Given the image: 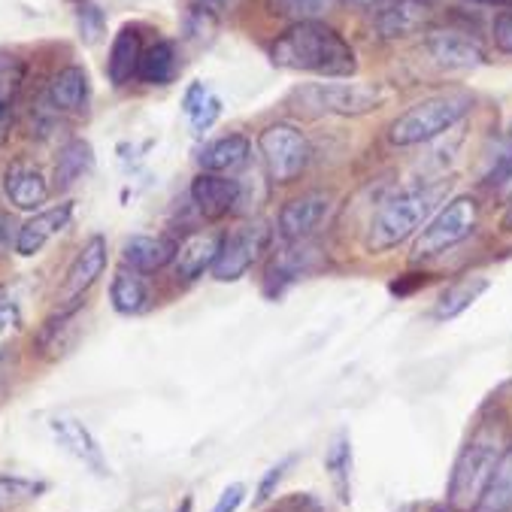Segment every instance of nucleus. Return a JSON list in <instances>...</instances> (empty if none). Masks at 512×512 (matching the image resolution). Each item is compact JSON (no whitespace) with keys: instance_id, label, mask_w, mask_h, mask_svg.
Returning a JSON list of instances; mask_svg holds the SVG:
<instances>
[{"instance_id":"obj_31","label":"nucleus","mask_w":512,"mask_h":512,"mask_svg":"<svg viewBox=\"0 0 512 512\" xmlns=\"http://www.w3.org/2000/svg\"><path fill=\"white\" fill-rule=\"evenodd\" d=\"M182 107H185V113H188V122H191L194 134H207V131L219 122L222 100H219L216 94H210L200 82H191V88L185 91Z\"/></svg>"},{"instance_id":"obj_34","label":"nucleus","mask_w":512,"mask_h":512,"mask_svg":"<svg viewBox=\"0 0 512 512\" xmlns=\"http://www.w3.org/2000/svg\"><path fill=\"white\" fill-rule=\"evenodd\" d=\"M73 7H76V28H79V37L85 46H94L107 37L104 10H100L94 0H73Z\"/></svg>"},{"instance_id":"obj_32","label":"nucleus","mask_w":512,"mask_h":512,"mask_svg":"<svg viewBox=\"0 0 512 512\" xmlns=\"http://www.w3.org/2000/svg\"><path fill=\"white\" fill-rule=\"evenodd\" d=\"M46 491V482L28 476H0V512H13Z\"/></svg>"},{"instance_id":"obj_25","label":"nucleus","mask_w":512,"mask_h":512,"mask_svg":"<svg viewBox=\"0 0 512 512\" xmlns=\"http://www.w3.org/2000/svg\"><path fill=\"white\" fill-rule=\"evenodd\" d=\"M110 300H113V310L119 316H140L149 310V282L143 273L131 270V267H119L110 285Z\"/></svg>"},{"instance_id":"obj_41","label":"nucleus","mask_w":512,"mask_h":512,"mask_svg":"<svg viewBox=\"0 0 512 512\" xmlns=\"http://www.w3.org/2000/svg\"><path fill=\"white\" fill-rule=\"evenodd\" d=\"M279 512H325L322 503L316 497H303V494H294L288 500L279 503Z\"/></svg>"},{"instance_id":"obj_16","label":"nucleus","mask_w":512,"mask_h":512,"mask_svg":"<svg viewBox=\"0 0 512 512\" xmlns=\"http://www.w3.org/2000/svg\"><path fill=\"white\" fill-rule=\"evenodd\" d=\"M4 194L13 203L16 210H40L43 203L49 200L52 188L46 182V176L28 164V161H13L4 170Z\"/></svg>"},{"instance_id":"obj_7","label":"nucleus","mask_w":512,"mask_h":512,"mask_svg":"<svg viewBox=\"0 0 512 512\" xmlns=\"http://www.w3.org/2000/svg\"><path fill=\"white\" fill-rule=\"evenodd\" d=\"M258 149H261V161L273 185L297 182L306 173V167H310V143H306L300 128L288 122L270 125L258 137Z\"/></svg>"},{"instance_id":"obj_6","label":"nucleus","mask_w":512,"mask_h":512,"mask_svg":"<svg viewBox=\"0 0 512 512\" xmlns=\"http://www.w3.org/2000/svg\"><path fill=\"white\" fill-rule=\"evenodd\" d=\"M476 225H479V200L473 194H458L428 222V228L413 243L409 258H413V264L434 261L449 249L461 246L476 231Z\"/></svg>"},{"instance_id":"obj_37","label":"nucleus","mask_w":512,"mask_h":512,"mask_svg":"<svg viewBox=\"0 0 512 512\" xmlns=\"http://www.w3.org/2000/svg\"><path fill=\"white\" fill-rule=\"evenodd\" d=\"M485 185H488L491 191H509V194H512V152H506V155L491 167V173L485 176Z\"/></svg>"},{"instance_id":"obj_43","label":"nucleus","mask_w":512,"mask_h":512,"mask_svg":"<svg viewBox=\"0 0 512 512\" xmlns=\"http://www.w3.org/2000/svg\"><path fill=\"white\" fill-rule=\"evenodd\" d=\"M500 231L512 234V194L506 197V207H503V216H500Z\"/></svg>"},{"instance_id":"obj_30","label":"nucleus","mask_w":512,"mask_h":512,"mask_svg":"<svg viewBox=\"0 0 512 512\" xmlns=\"http://www.w3.org/2000/svg\"><path fill=\"white\" fill-rule=\"evenodd\" d=\"M94 164V152L85 140H70L61 152H58V161H55V188L58 191H67L73 182H79Z\"/></svg>"},{"instance_id":"obj_24","label":"nucleus","mask_w":512,"mask_h":512,"mask_svg":"<svg viewBox=\"0 0 512 512\" xmlns=\"http://www.w3.org/2000/svg\"><path fill=\"white\" fill-rule=\"evenodd\" d=\"M470 512H512V443L500 452V458Z\"/></svg>"},{"instance_id":"obj_17","label":"nucleus","mask_w":512,"mask_h":512,"mask_svg":"<svg viewBox=\"0 0 512 512\" xmlns=\"http://www.w3.org/2000/svg\"><path fill=\"white\" fill-rule=\"evenodd\" d=\"M73 219V200L61 203V207H52V210H43L37 216H31L22 228H19V240H16V255L22 258H31L37 252L46 249V243L52 237H58Z\"/></svg>"},{"instance_id":"obj_8","label":"nucleus","mask_w":512,"mask_h":512,"mask_svg":"<svg viewBox=\"0 0 512 512\" xmlns=\"http://www.w3.org/2000/svg\"><path fill=\"white\" fill-rule=\"evenodd\" d=\"M267 240H270V231H267L264 222H243L234 231L222 234L219 255H216V261L210 267L213 279L216 282H237V279H243L255 267V261L261 258Z\"/></svg>"},{"instance_id":"obj_10","label":"nucleus","mask_w":512,"mask_h":512,"mask_svg":"<svg viewBox=\"0 0 512 512\" xmlns=\"http://www.w3.org/2000/svg\"><path fill=\"white\" fill-rule=\"evenodd\" d=\"M331 194L328 191H306L294 200H288L276 216V234L282 243H300L310 240L322 222L331 213Z\"/></svg>"},{"instance_id":"obj_26","label":"nucleus","mask_w":512,"mask_h":512,"mask_svg":"<svg viewBox=\"0 0 512 512\" xmlns=\"http://www.w3.org/2000/svg\"><path fill=\"white\" fill-rule=\"evenodd\" d=\"M79 313H82V303H70V306H61L55 316H49V322L37 334V355H43V358L67 355L70 346H73V340H67V337L76 331V316Z\"/></svg>"},{"instance_id":"obj_35","label":"nucleus","mask_w":512,"mask_h":512,"mask_svg":"<svg viewBox=\"0 0 512 512\" xmlns=\"http://www.w3.org/2000/svg\"><path fill=\"white\" fill-rule=\"evenodd\" d=\"M22 334V310L10 294H0V358H7Z\"/></svg>"},{"instance_id":"obj_12","label":"nucleus","mask_w":512,"mask_h":512,"mask_svg":"<svg viewBox=\"0 0 512 512\" xmlns=\"http://www.w3.org/2000/svg\"><path fill=\"white\" fill-rule=\"evenodd\" d=\"M107 240L94 234L82 249L79 255L73 258L67 276H64V288H61V306H70V303H82V297L88 294V288L100 279V273L107 270Z\"/></svg>"},{"instance_id":"obj_28","label":"nucleus","mask_w":512,"mask_h":512,"mask_svg":"<svg viewBox=\"0 0 512 512\" xmlns=\"http://www.w3.org/2000/svg\"><path fill=\"white\" fill-rule=\"evenodd\" d=\"M488 279H458V282H452L440 297H437V303H434V319L437 322H452V319H458L461 313H467L470 306L488 291Z\"/></svg>"},{"instance_id":"obj_33","label":"nucleus","mask_w":512,"mask_h":512,"mask_svg":"<svg viewBox=\"0 0 512 512\" xmlns=\"http://www.w3.org/2000/svg\"><path fill=\"white\" fill-rule=\"evenodd\" d=\"M334 7V0H267V13L288 22H310L325 16Z\"/></svg>"},{"instance_id":"obj_19","label":"nucleus","mask_w":512,"mask_h":512,"mask_svg":"<svg viewBox=\"0 0 512 512\" xmlns=\"http://www.w3.org/2000/svg\"><path fill=\"white\" fill-rule=\"evenodd\" d=\"M219 246H222V234H191L176 258H173V273H176V282L188 285L194 279H200L203 273H207L219 255Z\"/></svg>"},{"instance_id":"obj_9","label":"nucleus","mask_w":512,"mask_h":512,"mask_svg":"<svg viewBox=\"0 0 512 512\" xmlns=\"http://www.w3.org/2000/svg\"><path fill=\"white\" fill-rule=\"evenodd\" d=\"M322 264H325V252L313 240L285 243V249L279 255H273L264 270V288L270 297H282V291L288 285H294L297 279L310 276V273H319Z\"/></svg>"},{"instance_id":"obj_40","label":"nucleus","mask_w":512,"mask_h":512,"mask_svg":"<svg viewBox=\"0 0 512 512\" xmlns=\"http://www.w3.org/2000/svg\"><path fill=\"white\" fill-rule=\"evenodd\" d=\"M19 228H22V225H16V216H10V213H0V255H10V252H16Z\"/></svg>"},{"instance_id":"obj_44","label":"nucleus","mask_w":512,"mask_h":512,"mask_svg":"<svg viewBox=\"0 0 512 512\" xmlns=\"http://www.w3.org/2000/svg\"><path fill=\"white\" fill-rule=\"evenodd\" d=\"M343 4H349V7H379L382 0H343Z\"/></svg>"},{"instance_id":"obj_3","label":"nucleus","mask_w":512,"mask_h":512,"mask_svg":"<svg viewBox=\"0 0 512 512\" xmlns=\"http://www.w3.org/2000/svg\"><path fill=\"white\" fill-rule=\"evenodd\" d=\"M473 107H476V97L470 91H461V88L431 94V97L419 100L416 107H409L403 116H397L391 122L388 143L400 146V149L431 143L434 137L455 128L467 113H473Z\"/></svg>"},{"instance_id":"obj_4","label":"nucleus","mask_w":512,"mask_h":512,"mask_svg":"<svg viewBox=\"0 0 512 512\" xmlns=\"http://www.w3.org/2000/svg\"><path fill=\"white\" fill-rule=\"evenodd\" d=\"M288 104L306 116H367L382 104V91L358 82H310L294 88Z\"/></svg>"},{"instance_id":"obj_21","label":"nucleus","mask_w":512,"mask_h":512,"mask_svg":"<svg viewBox=\"0 0 512 512\" xmlns=\"http://www.w3.org/2000/svg\"><path fill=\"white\" fill-rule=\"evenodd\" d=\"M88 73L79 67V64H67L61 67L52 82H49V104L58 110V113H85L88 107Z\"/></svg>"},{"instance_id":"obj_22","label":"nucleus","mask_w":512,"mask_h":512,"mask_svg":"<svg viewBox=\"0 0 512 512\" xmlns=\"http://www.w3.org/2000/svg\"><path fill=\"white\" fill-rule=\"evenodd\" d=\"M252 155V143L249 137L243 134H228V137H219L213 143H207L200 152H197V164L203 173H228V170H237L249 161Z\"/></svg>"},{"instance_id":"obj_20","label":"nucleus","mask_w":512,"mask_h":512,"mask_svg":"<svg viewBox=\"0 0 512 512\" xmlns=\"http://www.w3.org/2000/svg\"><path fill=\"white\" fill-rule=\"evenodd\" d=\"M25 82V64L19 55L0 49V146H7L16 122V97Z\"/></svg>"},{"instance_id":"obj_23","label":"nucleus","mask_w":512,"mask_h":512,"mask_svg":"<svg viewBox=\"0 0 512 512\" xmlns=\"http://www.w3.org/2000/svg\"><path fill=\"white\" fill-rule=\"evenodd\" d=\"M140 55H143V40H140V28L137 25H122L116 31L113 49H110V61H107V76L113 85H128L137 76L140 67Z\"/></svg>"},{"instance_id":"obj_11","label":"nucleus","mask_w":512,"mask_h":512,"mask_svg":"<svg viewBox=\"0 0 512 512\" xmlns=\"http://www.w3.org/2000/svg\"><path fill=\"white\" fill-rule=\"evenodd\" d=\"M425 52L440 70H455V73L476 70V67H482L488 61L479 40L458 31V28H434V31H428Z\"/></svg>"},{"instance_id":"obj_29","label":"nucleus","mask_w":512,"mask_h":512,"mask_svg":"<svg viewBox=\"0 0 512 512\" xmlns=\"http://www.w3.org/2000/svg\"><path fill=\"white\" fill-rule=\"evenodd\" d=\"M325 467H328V476H331V485H334V494L340 503H352V470H355V461H352V443L346 434H337L328 446V455H325Z\"/></svg>"},{"instance_id":"obj_42","label":"nucleus","mask_w":512,"mask_h":512,"mask_svg":"<svg viewBox=\"0 0 512 512\" xmlns=\"http://www.w3.org/2000/svg\"><path fill=\"white\" fill-rule=\"evenodd\" d=\"M425 273H413V276H400V279H394L391 282V294H397V297H409L413 291H419L422 285H425Z\"/></svg>"},{"instance_id":"obj_1","label":"nucleus","mask_w":512,"mask_h":512,"mask_svg":"<svg viewBox=\"0 0 512 512\" xmlns=\"http://www.w3.org/2000/svg\"><path fill=\"white\" fill-rule=\"evenodd\" d=\"M270 61L285 70L316 73L328 79H349L358 70L352 46L322 19L291 22L270 43Z\"/></svg>"},{"instance_id":"obj_38","label":"nucleus","mask_w":512,"mask_h":512,"mask_svg":"<svg viewBox=\"0 0 512 512\" xmlns=\"http://www.w3.org/2000/svg\"><path fill=\"white\" fill-rule=\"evenodd\" d=\"M243 500H246V485H243V482H231V485L219 494L213 512H237V509L243 506Z\"/></svg>"},{"instance_id":"obj_15","label":"nucleus","mask_w":512,"mask_h":512,"mask_svg":"<svg viewBox=\"0 0 512 512\" xmlns=\"http://www.w3.org/2000/svg\"><path fill=\"white\" fill-rule=\"evenodd\" d=\"M428 16H431V10L425 0H382L373 25L379 31V37L400 40V37L422 31L428 25Z\"/></svg>"},{"instance_id":"obj_5","label":"nucleus","mask_w":512,"mask_h":512,"mask_svg":"<svg viewBox=\"0 0 512 512\" xmlns=\"http://www.w3.org/2000/svg\"><path fill=\"white\" fill-rule=\"evenodd\" d=\"M500 458V443L494 431H479L464 443V449L455 458V467L449 473V488H446V503L449 509L470 512L473 503L479 500L494 464Z\"/></svg>"},{"instance_id":"obj_14","label":"nucleus","mask_w":512,"mask_h":512,"mask_svg":"<svg viewBox=\"0 0 512 512\" xmlns=\"http://www.w3.org/2000/svg\"><path fill=\"white\" fill-rule=\"evenodd\" d=\"M52 434H55V443L70 455L76 458L82 467H88L91 473L97 476H107V458H104V449L94 440V434L73 416H55L52 419Z\"/></svg>"},{"instance_id":"obj_2","label":"nucleus","mask_w":512,"mask_h":512,"mask_svg":"<svg viewBox=\"0 0 512 512\" xmlns=\"http://www.w3.org/2000/svg\"><path fill=\"white\" fill-rule=\"evenodd\" d=\"M443 194H446V182H416V185L397 191L373 216V225L367 234V249L373 255L397 249L403 240H409L428 222V216L437 210Z\"/></svg>"},{"instance_id":"obj_36","label":"nucleus","mask_w":512,"mask_h":512,"mask_svg":"<svg viewBox=\"0 0 512 512\" xmlns=\"http://www.w3.org/2000/svg\"><path fill=\"white\" fill-rule=\"evenodd\" d=\"M297 461V455H288V458H282V461H276L261 479H258V488H255V506H264L267 500H273V494H276V488L282 485V479H285V473L291 470V464Z\"/></svg>"},{"instance_id":"obj_46","label":"nucleus","mask_w":512,"mask_h":512,"mask_svg":"<svg viewBox=\"0 0 512 512\" xmlns=\"http://www.w3.org/2000/svg\"><path fill=\"white\" fill-rule=\"evenodd\" d=\"M207 7H225V4H231V0H203Z\"/></svg>"},{"instance_id":"obj_13","label":"nucleus","mask_w":512,"mask_h":512,"mask_svg":"<svg viewBox=\"0 0 512 512\" xmlns=\"http://www.w3.org/2000/svg\"><path fill=\"white\" fill-rule=\"evenodd\" d=\"M240 200V185L222 173H197L191 182V203L207 222H219L234 213Z\"/></svg>"},{"instance_id":"obj_27","label":"nucleus","mask_w":512,"mask_h":512,"mask_svg":"<svg viewBox=\"0 0 512 512\" xmlns=\"http://www.w3.org/2000/svg\"><path fill=\"white\" fill-rule=\"evenodd\" d=\"M176 70H179V55H176V46L173 40H155L152 46L143 49L140 55V67H137V79L146 82V85H167L176 79Z\"/></svg>"},{"instance_id":"obj_45","label":"nucleus","mask_w":512,"mask_h":512,"mask_svg":"<svg viewBox=\"0 0 512 512\" xmlns=\"http://www.w3.org/2000/svg\"><path fill=\"white\" fill-rule=\"evenodd\" d=\"M476 4H485V7H503V10H509V7H512V0H476Z\"/></svg>"},{"instance_id":"obj_18","label":"nucleus","mask_w":512,"mask_h":512,"mask_svg":"<svg viewBox=\"0 0 512 512\" xmlns=\"http://www.w3.org/2000/svg\"><path fill=\"white\" fill-rule=\"evenodd\" d=\"M179 252V243L173 237H152V234H137L131 237L125 246H122V264L143 273V276H152L164 267L173 264Z\"/></svg>"},{"instance_id":"obj_39","label":"nucleus","mask_w":512,"mask_h":512,"mask_svg":"<svg viewBox=\"0 0 512 512\" xmlns=\"http://www.w3.org/2000/svg\"><path fill=\"white\" fill-rule=\"evenodd\" d=\"M494 46L503 55H512V10H506L494 19Z\"/></svg>"}]
</instances>
